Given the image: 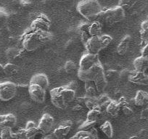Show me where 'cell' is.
Wrapping results in <instances>:
<instances>
[{"mask_svg":"<svg viewBox=\"0 0 148 139\" xmlns=\"http://www.w3.org/2000/svg\"><path fill=\"white\" fill-rule=\"evenodd\" d=\"M48 32L36 31L30 28L25 31L21 37V46L25 50L32 52L37 49L48 39Z\"/></svg>","mask_w":148,"mask_h":139,"instance_id":"cell-1","label":"cell"},{"mask_svg":"<svg viewBox=\"0 0 148 139\" xmlns=\"http://www.w3.org/2000/svg\"><path fill=\"white\" fill-rule=\"evenodd\" d=\"M78 12L89 20L97 18L102 7L97 0H82L76 7Z\"/></svg>","mask_w":148,"mask_h":139,"instance_id":"cell-2","label":"cell"},{"mask_svg":"<svg viewBox=\"0 0 148 139\" xmlns=\"http://www.w3.org/2000/svg\"><path fill=\"white\" fill-rule=\"evenodd\" d=\"M97 18L101 22H104L108 25H113L123 20L125 10L119 5L110 9L102 10Z\"/></svg>","mask_w":148,"mask_h":139,"instance_id":"cell-3","label":"cell"},{"mask_svg":"<svg viewBox=\"0 0 148 139\" xmlns=\"http://www.w3.org/2000/svg\"><path fill=\"white\" fill-rule=\"evenodd\" d=\"M112 41L113 39L110 36L107 34H101L100 36H91L86 42L84 46L87 52L94 55H98V53L101 50L106 48Z\"/></svg>","mask_w":148,"mask_h":139,"instance_id":"cell-4","label":"cell"},{"mask_svg":"<svg viewBox=\"0 0 148 139\" xmlns=\"http://www.w3.org/2000/svg\"><path fill=\"white\" fill-rule=\"evenodd\" d=\"M18 88L12 82L7 81L0 83V100L2 102L10 101L16 96Z\"/></svg>","mask_w":148,"mask_h":139,"instance_id":"cell-5","label":"cell"},{"mask_svg":"<svg viewBox=\"0 0 148 139\" xmlns=\"http://www.w3.org/2000/svg\"><path fill=\"white\" fill-rule=\"evenodd\" d=\"M28 93L30 97L34 102L36 103H43L46 99L47 89L36 83H29L28 86Z\"/></svg>","mask_w":148,"mask_h":139,"instance_id":"cell-6","label":"cell"},{"mask_svg":"<svg viewBox=\"0 0 148 139\" xmlns=\"http://www.w3.org/2000/svg\"><path fill=\"white\" fill-rule=\"evenodd\" d=\"M54 125H55V120L52 116L46 113L44 114L42 118L40 119L37 127L40 134L47 135L52 131Z\"/></svg>","mask_w":148,"mask_h":139,"instance_id":"cell-7","label":"cell"},{"mask_svg":"<svg viewBox=\"0 0 148 139\" xmlns=\"http://www.w3.org/2000/svg\"><path fill=\"white\" fill-rule=\"evenodd\" d=\"M50 99L52 104L57 108L65 110L68 104L61 92L60 87L55 88L50 91Z\"/></svg>","mask_w":148,"mask_h":139,"instance_id":"cell-8","label":"cell"},{"mask_svg":"<svg viewBox=\"0 0 148 139\" xmlns=\"http://www.w3.org/2000/svg\"><path fill=\"white\" fill-rule=\"evenodd\" d=\"M51 27V21L45 15H40L31 23V28L36 31L48 32Z\"/></svg>","mask_w":148,"mask_h":139,"instance_id":"cell-9","label":"cell"},{"mask_svg":"<svg viewBox=\"0 0 148 139\" xmlns=\"http://www.w3.org/2000/svg\"><path fill=\"white\" fill-rule=\"evenodd\" d=\"M99 62L97 55H94L87 52L84 54L79 61V69L89 70L95 64Z\"/></svg>","mask_w":148,"mask_h":139,"instance_id":"cell-10","label":"cell"},{"mask_svg":"<svg viewBox=\"0 0 148 139\" xmlns=\"http://www.w3.org/2000/svg\"><path fill=\"white\" fill-rule=\"evenodd\" d=\"M129 80L131 83L139 86H148V75L145 72L134 70L129 74Z\"/></svg>","mask_w":148,"mask_h":139,"instance_id":"cell-11","label":"cell"},{"mask_svg":"<svg viewBox=\"0 0 148 139\" xmlns=\"http://www.w3.org/2000/svg\"><path fill=\"white\" fill-rule=\"evenodd\" d=\"M71 126H72V123L71 121L64 122L54 130L53 134L55 137L57 138H63L66 137L71 131Z\"/></svg>","mask_w":148,"mask_h":139,"instance_id":"cell-12","label":"cell"},{"mask_svg":"<svg viewBox=\"0 0 148 139\" xmlns=\"http://www.w3.org/2000/svg\"><path fill=\"white\" fill-rule=\"evenodd\" d=\"M17 123V118L14 114H7L1 115L0 114V129L9 127L13 128Z\"/></svg>","mask_w":148,"mask_h":139,"instance_id":"cell-13","label":"cell"},{"mask_svg":"<svg viewBox=\"0 0 148 139\" xmlns=\"http://www.w3.org/2000/svg\"><path fill=\"white\" fill-rule=\"evenodd\" d=\"M93 81L95 83L98 93H103L107 86V79L106 76L105 74V71H102L97 73L94 78Z\"/></svg>","mask_w":148,"mask_h":139,"instance_id":"cell-14","label":"cell"},{"mask_svg":"<svg viewBox=\"0 0 148 139\" xmlns=\"http://www.w3.org/2000/svg\"><path fill=\"white\" fill-rule=\"evenodd\" d=\"M133 65L136 71L145 72L148 69V57L141 55L134 60Z\"/></svg>","mask_w":148,"mask_h":139,"instance_id":"cell-15","label":"cell"},{"mask_svg":"<svg viewBox=\"0 0 148 139\" xmlns=\"http://www.w3.org/2000/svg\"><path fill=\"white\" fill-rule=\"evenodd\" d=\"M30 83L39 85V86L45 88V89H47L49 87V79H48L47 76L44 73H39V74L34 75L31 78Z\"/></svg>","mask_w":148,"mask_h":139,"instance_id":"cell-16","label":"cell"},{"mask_svg":"<svg viewBox=\"0 0 148 139\" xmlns=\"http://www.w3.org/2000/svg\"><path fill=\"white\" fill-rule=\"evenodd\" d=\"M131 42H132V37L130 36H126L121 39L117 46V52L119 55H124L127 53Z\"/></svg>","mask_w":148,"mask_h":139,"instance_id":"cell-17","label":"cell"},{"mask_svg":"<svg viewBox=\"0 0 148 139\" xmlns=\"http://www.w3.org/2000/svg\"><path fill=\"white\" fill-rule=\"evenodd\" d=\"M134 104L138 107H143L148 104V93L144 91H138L134 99Z\"/></svg>","mask_w":148,"mask_h":139,"instance_id":"cell-18","label":"cell"},{"mask_svg":"<svg viewBox=\"0 0 148 139\" xmlns=\"http://www.w3.org/2000/svg\"><path fill=\"white\" fill-rule=\"evenodd\" d=\"M105 111L112 117H117L121 111V107L119 102L111 100L107 105L106 108H105Z\"/></svg>","mask_w":148,"mask_h":139,"instance_id":"cell-19","label":"cell"},{"mask_svg":"<svg viewBox=\"0 0 148 139\" xmlns=\"http://www.w3.org/2000/svg\"><path fill=\"white\" fill-rule=\"evenodd\" d=\"M25 138H34L37 134L39 133L37 125L34 121L27 122L26 125H25Z\"/></svg>","mask_w":148,"mask_h":139,"instance_id":"cell-20","label":"cell"},{"mask_svg":"<svg viewBox=\"0 0 148 139\" xmlns=\"http://www.w3.org/2000/svg\"><path fill=\"white\" fill-rule=\"evenodd\" d=\"M102 31V24L100 21L95 20L93 21L92 23H90L89 27V35L91 36H100Z\"/></svg>","mask_w":148,"mask_h":139,"instance_id":"cell-21","label":"cell"},{"mask_svg":"<svg viewBox=\"0 0 148 139\" xmlns=\"http://www.w3.org/2000/svg\"><path fill=\"white\" fill-rule=\"evenodd\" d=\"M102 113V110L99 107H97L92 110H89L86 117V120L89 122H94L97 123L99 118L100 117L101 114Z\"/></svg>","mask_w":148,"mask_h":139,"instance_id":"cell-22","label":"cell"},{"mask_svg":"<svg viewBox=\"0 0 148 139\" xmlns=\"http://www.w3.org/2000/svg\"><path fill=\"white\" fill-rule=\"evenodd\" d=\"M140 37L144 45L148 43V15L147 17V19L141 24Z\"/></svg>","mask_w":148,"mask_h":139,"instance_id":"cell-23","label":"cell"},{"mask_svg":"<svg viewBox=\"0 0 148 139\" xmlns=\"http://www.w3.org/2000/svg\"><path fill=\"white\" fill-rule=\"evenodd\" d=\"M119 103L120 104L121 109L122 110V111H123V114L125 115L130 116L133 114V109L132 108V107L130 106L129 102H127V100L124 97L121 98L119 101Z\"/></svg>","mask_w":148,"mask_h":139,"instance_id":"cell-24","label":"cell"},{"mask_svg":"<svg viewBox=\"0 0 148 139\" xmlns=\"http://www.w3.org/2000/svg\"><path fill=\"white\" fill-rule=\"evenodd\" d=\"M85 91H86V96L88 97L96 96L97 93L98 92L93 80L85 82Z\"/></svg>","mask_w":148,"mask_h":139,"instance_id":"cell-25","label":"cell"},{"mask_svg":"<svg viewBox=\"0 0 148 139\" xmlns=\"http://www.w3.org/2000/svg\"><path fill=\"white\" fill-rule=\"evenodd\" d=\"M78 77L82 81L93 80V73L90 70H78Z\"/></svg>","mask_w":148,"mask_h":139,"instance_id":"cell-26","label":"cell"},{"mask_svg":"<svg viewBox=\"0 0 148 139\" xmlns=\"http://www.w3.org/2000/svg\"><path fill=\"white\" fill-rule=\"evenodd\" d=\"M71 138L75 139H94L97 138L93 133L89 130H80L76 133V135H74L73 136L71 137Z\"/></svg>","mask_w":148,"mask_h":139,"instance_id":"cell-27","label":"cell"},{"mask_svg":"<svg viewBox=\"0 0 148 139\" xmlns=\"http://www.w3.org/2000/svg\"><path fill=\"white\" fill-rule=\"evenodd\" d=\"M100 130L109 138L113 137V126L109 121H105L103 124L101 125Z\"/></svg>","mask_w":148,"mask_h":139,"instance_id":"cell-28","label":"cell"},{"mask_svg":"<svg viewBox=\"0 0 148 139\" xmlns=\"http://www.w3.org/2000/svg\"><path fill=\"white\" fill-rule=\"evenodd\" d=\"M4 70H5V76H12L18 73V67L15 64L8 62L6 65H4Z\"/></svg>","mask_w":148,"mask_h":139,"instance_id":"cell-29","label":"cell"},{"mask_svg":"<svg viewBox=\"0 0 148 139\" xmlns=\"http://www.w3.org/2000/svg\"><path fill=\"white\" fill-rule=\"evenodd\" d=\"M139 0H119V5L125 11L132 9Z\"/></svg>","mask_w":148,"mask_h":139,"instance_id":"cell-30","label":"cell"},{"mask_svg":"<svg viewBox=\"0 0 148 139\" xmlns=\"http://www.w3.org/2000/svg\"><path fill=\"white\" fill-rule=\"evenodd\" d=\"M111 99L108 95L103 94L102 93L100 96L97 98V102H98V107L101 109V110H103V109L106 108L107 105H108L109 102H110Z\"/></svg>","mask_w":148,"mask_h":139,"instance_id":"cell-31","label":"cell"},{"mask_svg":"<svg viewBox=\"0 0 148 139\" xmlns=\"http://www.w3.org/2000/svg\"><path fill=\"white\" fill-rule=\"evenodd\" d=\"M85 106H86L89 110L98 107L97 97H96V96H94V97L85 96Z\"/></svg>","mask_w":148,"mask_h":139,"instance_id":"cell-32","label":"cell"},{"mask_svg":"<svg viewBox=\"0 0 148 139\" xmlns=\"http://www.w3.org/2000/svg\"><path fill=\"white\" fill-rule=\"evenodd\" d=\"M76 70V65L75 62L71 60L67 61L65 62V65H64V70H65V73H68V74H72L75 72Z\"/></svg>","mask_w":148,"mask_h":139,"instance_id":"cell-33","label":"cell"},{"mask_svg":"<svg viewBox=\"0 0 148 139\" xmlns=\"http://www.w3.org/2000/svg\"><path fill=\"white\" fill-rule=\"evenodd\" d=\"M0 138L4 139L12 138H13V131L12 128L5 127L0 129Z\"/></svg>","mask_w":148,"mask_h":139,"instance_id":"cell-34","label":"cell"},{"mask_svg":"<svg viewBox=\"0 0 148 139\" xmlns=\"http://www.w3.org/2000/svg\"><path fill=\"white\" fill-rule=\"evenodd\" d=\"M19 55L20 50L16 49V48H9V49L6 51V56L7 57H8V59H10V60L15 59Z\"/></svg>","mask_w":148,"mask_h":139,"instance_id":"cell-35","label":"cell"},{"mask_svg":"<svg viewBox=\"0 0 148 139\" xmlns=\"http://www.w3.org/2000/svg\"><path fill=\"white\" fill-rule=\"evenodd\" d=\"M9 20V15L5 10L0 13V30H2L7 26Z\"/></svg>","mask_w":148,"mask_h":139,"instance_id":"cell-36","label":"cell"},{"mask_svg":"<svg viewBox=\"0 0 148 139\" xmlns=\"http://www.w3.org/2000/svg\"><path fill=\"white\" fill-rule=\"evenodd\" d=\"M95 124H96V123H94V122H89V121H87V120H86V122H84V123L80 126L79 129H80V130H89L90 129H92V127H95Z\"/></svg>","mask_w":148,"mask_h":139,"instance_id":"cell-37","label":"cell"},{"mask_svg":"<svg viewBox=\"0 0 148 139\" xmlns=\"http://www.w3.org/2000/svg\"><path fill=\"white\" fill-rule=\"evenodd\" d=\"M13 138H26L25 128L19 129L16 132H13Z\"/></svg>","mask_w":148,"mask_h":139,"instance_id":"cell-38","label":"cell"},{"mask_svg":"<svg viewBox=\"0 0 148 139\" xmlns=\"http://www.w3.org/2000/svg\"><path fill=\"white\" fill-rule=\"evenodd\" d=\"M90 37L91 36L89 35L88 31H82V36H81V39H82V41L84 43V44H86V42H87L88 39H89Z\"/></svg>","mask_w":148,"mask_h":139,"instance_id":"cell-39","label":"cell"},{"mask_svg":"<svg viewBox=\"0 0 148 139\" xmlns=\"http://www.w3.org/2000/svg\"><path fill=\"white\" fill-rule=\"evenodd\" d=\"M90 23H86V22H84L82 25H80V30L82 31H88L89 30V27Z\"/></svg>","mask_w":148,"mask_h":139,"instance_id":"cell-40","label":"cell"},{"mask_svg":"<svg viewBox=\"0 0 148 139\" xmlns=\"http://www.w3.org/2000/svg\"><path fill=\"white\" fill-rule=\"evenodd\" d=\"M141 116H142V118H146L148 117V108L143 110V111L141 113Z\"/></svg>","mask_w":148,"mask_h":139,"instance_id":"cell-41","label":"cell"},{"mask_svg":"<svg viewBox=\"0 0 148 139\" xmlns=\"http://www.w3.org/2000/svg\"><path fill=\"white\" fill-rule=\"evenodd\" d=\"M5 70H4V65L0 64V78H2L5 76Z\"/></svg>","mask_w":148,"mask_h":139,"instance_id":"cell-42","label":"cell"},{"mask_svg":"<svg viewBox=\"0 0 148 139\" xmlns=\"http://www.w3.org/2000/svg\"><path fill=\"white\" fill-rule=\"evenodd\" d=\"M57 1L59 2H62V3H63V2H68V1H69V0H57Z\"/></svg>","mask_w":148,"mask_h":139,"instance_id":"cell-43","label":"cell"},{"mask_svg":"<svg viewBox=\"0 0 148 139\" xmlns=\"http://www.w3.org/2000/svg\"><path fill=\"white\" fill-rule=\"evenodd\" d=\"M4 10H4V9H2V8H1V7H0V13H1V12H3Z\"/></svg>","mask_w":148,"mask_h":139,"instance_id":"cell-44","label":"cell"},{"mask_svg":"<svg viewBox=\"0 0 148 139\" xmlns=\"http://www.w3.org/2000/svg\"></svg>","mask_w":148,"mask_h":139,"instance_id":"cell-45","label":"cell"}]
</instances>
